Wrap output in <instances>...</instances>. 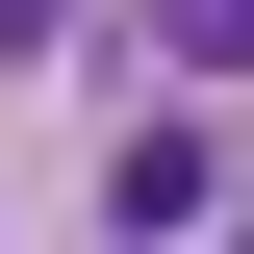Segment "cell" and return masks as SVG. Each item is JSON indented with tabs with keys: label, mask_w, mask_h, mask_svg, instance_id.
I'll return each instance as SVG.
<instances>
[{
	"label": "cell",
	"mask_w": 254,
	"mask_h": 254,
	"mask_svg": "<svg viewBox=\"0 0 254 254\" xmlns=\"http://www.w3.org/2000/svg\"><path fill=\"white\" fill-rule=\"evenodd\" d=\"M102 203H127V229H153V254H178V229L229 203V153H203V127H127V153H102Z\"/></svg>",
	"instance_id": "obj_1"
},
{
	"label": "cell",
	"mask_w": 254,
	"mask_h": 254,
	"mask_svg": "<svg viewBox=\"0 0 254 254\" xmlns=\"http://www.w3.org/2000/svg\"><path fill=\"white\" fill-rule=\"evenodd\" d=\"M153 26H178V76H254V0H153Z\"/></svg>",
	"instance_id": "obj_2"
}]
</instances>
